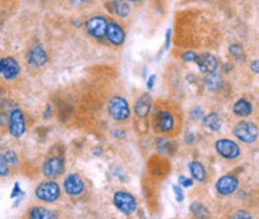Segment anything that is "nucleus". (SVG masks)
Returning a JSON list of instances; mask_svg holds the SVG:
<instances>
[{"mask_svg": "<svg viewBox=\"0 0 259 219\" xmlns=\"http://www.w3.org/2000/svg\"><path fill=\"white\" fill-rule=\"evenodd\" d=\"M128 2H140V0H128Z\"/></svg>", "mask_w": 259, "mask_h": 219, "instance_id": "ea45409f", "label": "nucleus"}, {"mask_svg": "<svg viewBox=\"0 0 259 219\" xmlns=\"http://www.w3.org/2000/svg\"><path fill=\"white\" fill-rule=\"evenodd\" d=\"M173 194H175V198L178 203H182L183 198H185V194H183V190H182L181 185H173Z\"/></svg>", "mask_w": 259, "mask_h": 219, "instance_id": "bb28decb", "label": "nucleus"}, {"mask_svg": "<svg viewBox=\"0 0 259 219\" xmlns=\"http://www.w3.org/2000/svg\"><path fill=\"white\" fill-rule=\"evenodd\" d=\"M233 112L234 115H237V116H240V118H246V116L252 115L253 106H252V103H250L249 100H246V99H238V100L234 103Z\"/></svg>", "mask_w": 259, "mask_h": 219, "instance_id": "f3484780", "label": "nucleus"}, {"mask_svg": "<svg viewBox=\"0 0 259 219\" xmlns=\"http://www.w3.org/2000/svg\"><path fill=\"white\" fill-rule=\"evenodd\" d=\"M231 218H243V219H250L252 218V215L249 213V212H246V210H235L233 215H231Z\"/></svg>", "mask_w": 259, "mask_h": 219, "instance_id": "7c9ffc66", "label": "nucleus"}, {"mask_svg": "<svg viewBox=\"0 0 259 219\" xmlns=\"http://www.w3.org/2000/svg\"><path fill=\"white\" fill-rule=\"evenodd\" d=\"M204 83H206V86H207L208 91H219L221 88H222V78L214 72V73H208L207 76H206V79H204Z\"/></svg>", "mask_w": 259, "mask_h": 219, "instance_id": "4be33fe9", "label": "nucleus"}, {"mask_svg": "<svg viewBox=\"0 0 259 219\" xmlns=\"http://www.w3.org/2000/svg\"><path fill=\"white\" fill-rule=\"evenodd\" d=\"M36 197L42 201H47V203H54L60 198L61 195V190H60V185L54 181H45L42 182L37 188H36Z\"/></svg>", "mask_w": 259, "mask_h": 219, "instance_id": "423d86ee", "label": "nucleus"}, {"mask_svg": "<svg viewBox=\"0 0 259 219\" xmlns=\"http://www.w3.org/2000/svg\"><path fill=\"white\" fill-rule=\"evenodd\" d=\"M64 191L67 192L72 197H78L82 192L85 191V184L82 181V178L76 173H70L66 179H64Z\"/></svg>", "mask_w": 259, "mask_h": 219, "instance_id": "4468645a", "label": "nucleus"}, {"mask_svg": "<svg viewBox=\"0 0 259 219\" xmlns=\"http://www.w3.org/2000/svg\"><path fill=\"white\" fill-rule=\"evenodd\" d=\"M9 133L14 137H21L26 135V116L23 110L15 108L9 113Z\"/></svg>", "mask_w": 259, "mask_h": 219, "instance_id": "0eeeda50", "label": "nucleus"}, {"mask_svg": "<svg viewBox=\"0 0 259 219\" xmlns=\"http://www.w3.org/2000/svg\"><path fill=\"white\" fill-rule=\"evenodd\" d=\"M23 195H24V192L20 190V184L15 182L14 184V191L11 192V198H17V197H23Z\"/></svg>", "mask_w": 259, "mask_h": 219, "instance_id": "2f4dec72", "label": "nucleus"}, {"mask_svg": "<svg viewBox=\"0 0 259 219\" xmlns=\"http://www.w3.org/2000/svg\"><path fill=\"white\" fill-rule=\"evenodd\" d=\"M233 135L240 142L252 145L258 140L259 137V128L258 125L252 121H240L234 125Z\"/></svg>", "mask_w": 259, "mask_h": 219, "instance_id": "f257e3e1", "label": "nucleus"}, {"mask_svg": "<svg viewBox=\"0 0 259 219\" xmlns=\"http://www.w3.org/2000/svg\"><path fill=\"white\" fill-rule=\"evenodd\" d=\"M20 64L14 57H5L0 58V75L6 81H12L20 75Z\"/></svg>", "mask_w": 259, "mask_h": 219, "instance_id": "9b49d317", "label": "nucleus"}, {"mask_svg": "<svg viewBox=\"0 0 259 219\" xmlns=\"http://www.w3.org/2000/svg\"><path fill=\"white\" fill-rule=\"evenodd\" d=\"M191 115H192L194 119H198V118L203 116V109H201L200 106H197V108H194V109L191 110Z\"/></svg>", "mask_w": 259, "mask_h": 219, "instance_id": "473e14b6", "label": "nucleus"}, {"mask_svg": "<svg viewBox=\"0 0 259 219\" xmlns=\"http://www.w3.org/2000/svg\"><path fill=\"white\" fill-rule=\"evenodd\" d=\"M203 124H204V127L207 128L208 132H214V133L221 132V128H222V119L216 112H211V113L206 115L203 118Z\"/></svg>", "mask_w": 259, "mask_h": 219, "instance_id": "a211bd4d", "label": "nucleus"}, {"mask_svg": "<svg viewBox=\"0 0 259 219\" xmlns=\"http://www.w3.org/2000/svg\"><path fill=\"white\" fill-rule=\"evenodd\" d=\"M154 130L162 135H168L176 128V116L167 109L156 110L152 119Z\"/></svg>", "mask_w": 259, "mask_h": 219, "instance_id": "f03ea898", "label": "nucleus"}, {"mask_svg": "<svg viewBox=\"0 0 259 219\" xmlns=\"http://www.w3.org/2000/svg\"><path fill=\"white\" fill-rule=\"evenodd\" d=\"M154 85H155V75H152V76L148 79V88H149V90H152Z\"/></svg>", "mask_w": 259, "mask_h": 219, "instance_id": "c9c22d12", "label": "nucleus"}, {"mask_svg": "<svg viewBox=\"0 0 259 219\" xmlns=\"http://www.w3.org/2000/svg\"><path fill=\"white\" fill-rule=\"evenodd\" d=\"M9 174V163L5 157V154H0V176Z\"/></svg>", "mask_w": 259, "mask_h": 219, "instance_id": "a878e982", "label": "nucleus"}, {"mask_svg": "<svg viewBox=\"0 0 259 219\" xmlns=\"http://www.w3.org/2000/svg\"><path fill=\"white\" fill-rule=\"evenodd\" d=\"M250 70L255 72V73H259V60L250 61Z\"/></svg>", "mask_w": 259, "mask_h": 219, "instance_id": "72a5a7b5", "label": "nucleus"}, {"mask_svg": "<svg viewBox=\"0 0 259 219\" xmlns=\"http://www.w3.org/2000/svg\"><path fill=\"white\" fill-rule=\"evenodd\" d=\"M152 106H154V102H152L151 94H142L137 99L136 105H134V113H136L137 118L143 119V118H146L151 113Z\"/></svg>", "mask_w": 259, "mask_h": 219, "instance_id": "dca6fc26", "label": "nucleus"}, {"mask_svg": "<svg viewBox=\"0 0 259 219\" xmlns=\"http://www.w3.org/2000/svg\"><path fill=\"white\" fill-rule=\"evenodd\" d=\"M73 3H76V5H80V3H83L85 0H72Z\"/></svg>", "mask_w": 259, "mask_h": 219, "instance_id": "58836bf2", "label": "nucleus"}, {"mask_svg": "<svg viewBox=\"0 0 259 219\" xmlns=\"http://www.w3.org/2000/svg\"><path fill=\"white\" fill-rule=\"evenodd\" d=\"M188 168L191 171V176L195 179V181H200V182H204L207 179V170L206 167L203 165V163L200 161H192L188 164Z\"/></svg>", "mask_w": 259, "mask_h": 219, "instance_id": "6ab92c4d", "label": "nucleus"}, {"mask_svg": "<svg viewBox=\"0 0 259 219\" xmlns=\"http://www.w3.org/2000/svg\"><path fill=\"white\" fill-rule=\"evenodd\" d=\"M28 218L31 219H54L57 218V215L51 212V210H48V209H45V207H33V209H30L28 210Z\"/></svg>", "mask_w": 259, "mask_h": 219, "instance_id": "412c9836", "label": "nucleus"}, {"mask_svg": "<svg viewBox=\"0 0 259 219\" xmlns=\"http://www.w3.org/2000/svg\"><path fill=\"white\" fill-rule=\"evenodd\" d=\"M230 54L233 55L235 60H238V61H244L246 60V53H244L243 47L238 45V43L230 45Z\"/></svg>", "mask_w": 259, "mask_h": 219, "instance_id": "393cba45", "label": "nucleus"}, {"mask_svg": "<svg viewBox=\"0 0 259 219\" xmlns=\"http://www.w3.org/2000/svg\"><path fill=\"white\" fill-rule=\"evenodd\" d=\"M170 39H171V30H167V36H165V43H164V50L170 48Z\"/></svg>", "mask_w": 259, "mask_h": 219, "instance_id": "f704fd0d", "label": "nucleus"}, {"mask_svg": "<svg viewBox=\"0 0 259 219\" xmlns=\"http://www.w3.org/2000/svg\"><path fill=\"white\" fill-rule=\"evenodd\" d=\"M48 61V54L42 43H34L27 53V63L30 67H42Z\"/></svg>", "mask_w": 259, "mask_h": 219, "instance_id": "9d476101", "label": "nucleus"}, {"mask_svg": "<svg viewBox=\"0 0 259 219\" xmlns=\"http://www.w3.org/2000/svg\"><path fill=\"white\" fill-rule=\"evenodd\" d=\"M156 149L159 154H167V155H173L176 146L171 140H167V139H158L156 140Z\"/></svg>", "mask_w": 259, "mask_h": 219, "instance_id": "b1692460", "label": "nucleus"}, {"mask_svg": "<svg viewBox=\"0 0 259 219\" xmlns=\"http://www.w3.org/2000/svg\"><path fill=\"white\" fill-rule=\"evenodd\" d=\"M85 27L88 34H91L96 39H103L106 37V27H107V20L104 17H93L85 23Z\"/></svg>", "mask_w": 259, "mask_h": 219, "instance_id": "ddd939ff", "label": "nucleus"}, {"mask_svg": "<svg viewBox=\"0 0 259 219\" xmlns=\"http://www.w3.org/2000/svg\"><path fill=\"white\" fill-rule=\"evenodd\" d=\"M106 39L115 45V47H121L125 42V31L118 23L107 20V27H106Z\"/></svg>", "mask_w": 259, "mask_h": 219, "instance_id": "f8f14e48", "label": "nucleus"}, {"mask_svg": "<svg viewBox=\"0 0 259 219\" xmlns=\"http://www.w3.org/2000/svg\"><path fill=\"white\" fill-rule=\"evenodd\" d=\"M107 110H109L110 118L115 119V121H119V122L127 121L131 116V109H130L128 102L121 96H115V97L110 99V102L107 105Z\"/></svg>", "mask_w": 259, "mask_h": 219, "instance_id": "7ed1b4c3", "label": "nucleus"}, {"mask_svg": "<svg viewBox=\"0 0 259 219\" xmlns=\"http://www.w3.org/2000/svg\"><path fill=\"white\" fill-rule=\"evenodd\" d=\"M189 212H191V215L195 216V218H208V216H210V215H208V213H210L208 209L204 204H201L200 201H192L191 206H189Z\"/></svg>", "mask_w": 259, "mask_h": 219, "instance_id": "5701e85b", "label": "nucleus"}, {"mask_svg": "<svg viewBox=\"0 0 259 219\" xmlns=\"http://www.w3.org/2000/svg\"><path fill=\"white\" fill-rule=\"evenodd\" d=\"M216 152L225 160H237L241 154L240 146L231 139H219L214 142Z\"/></svg>", "mask_w": 259, "mask_h": 219, "instance_id": "39448f33", "label": "nucleus"}, {"mask_svg": "<svg viewBox=\"0 0 259 219\" xmlns=\"http://www.w3.org/2000/svg\"><path fill=\"white\" fill-rule=\"evenodd\" d=\"M179 185L182 188H189L194 185V178H186V176H179Z\"/></svg>", "mask_w": 259, "mask_h": 219, "instance_id": "cd10ccee", "label": "nucleus"}, {"mask_svg": "<svg viewBox=\"0 0 259 219\" xmlns=\"http://www.w3.org/2000/svg\"><path fill=\"white\" fill-rule=\"evenodd\" d=\"M64 168H66V165H64L63 157H51L42 164V173H44V176H47L50 179H55L64 173Z\"/></svg>", "mask_w": 259, "mask_h": 219, "instance_id": "6e6552de", "label": "nucleus"}, {"mask_svg": "<svg viewBox=\"0 0 259 219\" xmlns=\"http://www.w3.org/2000/svg\"><path fill=\"white\" fill-rule=\"evenodd\" d=\"M238 185H240V182H238L237 176H234V174H224V176H221L216 181L214 188H216L218 194L225 197V195H231V194L237 191Z\"/></svg>", "mask_w": 259, "mask_h": 219, "instance_id": "1a4fd4ad", "label": "nucleus"}, {"mask_svg": "<svg viewBox=\"0 0 259 219\" xmlns=\"http://www.w3.org/2000/svg\"><path fill=\"white\" fill-rule=\"evenodd\" d=\"M197 57H198V55L195 54L194 51H186V53L182 54V60H183L185 63H195Z\"/></svg>", "mask_w": 259, "mask_h": 219, "instance_id": "c85d7f7f", "label": "nucleus"}, {"mask_svg": "<svg viewBox=\"0 0 259 219\" xmlns=\"http://www.w3.org/2000/svg\"><path fill=\"white\" fill-rule=\"evenodd\" d=\"M110 8H112L113 14H116V15H118V17H121V18L128 17L130 12H131L128 0H112Z\"/></svg>", "mask_w": 259, "mask_h": 219, "instance_id": "aec40b11", "label": "nucleus"}, {"mask_svg": "<svg viewBox=\"0 0 259 219\" xmlns=\"http://www.w3.org/2000/svg\"><path fill=\"white\" fill-rule=\"evenodd\" d=\"M195 63H197V66H198V69L203 72V73H214L216 70H218V67H219V61H218V58L214 57L213 54H201L197 57V60H195Z\"/></svg>", "mask_w": 259, "mask_h": 219, "instance_id": "2eb2a0df", "label": "nucleus"}, {"mask_svg": "<svg viewBox=\"0 0 259 219\" xmlns=\"http://www.w3.org/2000/svg\"><path fill=\"white\" fill-rule=\"evenodd\" d=\"M5 157H6V160H8L9 164H18V158H17V155H15L14 151H6V152H5Z\"/></svg>", "mask_w": 259, "mask_h": 219, "instance_id": "c756f323", "label": "nucleus"}, {"mask_svg": "<svg viewBox=\"0 0 259 219\" xmlns=\"http://www.w3.org/2000/svg\"><path fill=\"white\" fill-rule=\"evenodd\" d=\"M50 115H51V106H48V109L44 112V116H45V118H47V116H50Z\"/></svg>", "mask_w": 259, "mask_h": 219, "instance_id": "4c0bfd02", "label": "nucleus"}, {"mask_svg": "<svg viewBox=\"0 0 259 219\" xmlns=\"http://www.w3.org/2000/svg\"><path fill=\"white\" fill-rule=\"evenodd\" d=\"M113 204L124 215H131L137 209V200H136V197L127 191L115 192L113 194Z\"/></svg>", "mask_w": 259, "mask_h": 219, "instance_id": "20e7f679", "label": "nucleus"}, {"mask_svg": "<svg viewBox=\"0 0 259 219\" xmlns=\"http://www.w3.org/2000/svg\"><path fill=\"white\" fill-rule=\"evenodd\" d=\"M192 140H194V135H192V133H189V135L186 136V143H194Z\"/></svg>", "mask_w": 259, "mask_h": 219, "instance_id": "e433bc0d", "label": "nucleus"}]
</instances>
